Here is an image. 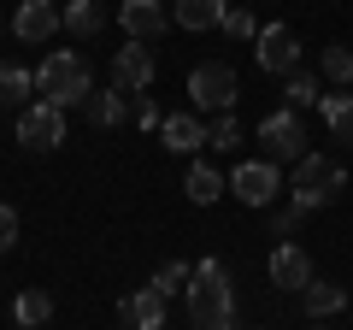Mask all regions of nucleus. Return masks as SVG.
I'll use <instances>...</instances> for the list:
<instances>
[{"instance_id":"nucleus-1","label":"nucleus","mask_w":353,"mask_h":330,"mask_svg":"<svg viewBox=\"0 0 353 330\" xmlns=\"http://www.w3.org/2000/svg\"><path fill=\"white\" fill-rule=\"evenodd\" d=\"M189 313L194 330H236V295H230V271L218 254H206L189 278Z\"/></svg>"},{"instance_id":"nucleus-14","label":"nucleus","mask_w":353,"mask_h":330,"mask_svg":"<svg viewBox=\"0 0 353 330\" xmlns=\"http://www.w3.org/2000/svg\"><path fill=\"white\" fill-rule=\"evenodd\" d=\"M165 301H171V295H159L153 283H148V289H136L124 301V324L130 330H165Z\"/></svg>"},{"instance_id":"nucleus-10","label":"nucleus","mask_w":353,"mask_h":330,"mask_svg":"<svg viewBox=\"0 0 353 330\" xmlns=\"http://www.w3.org/2000/svg\"><path fill=\"white\" fill-rule=\"evenodd\" d=\"M271 283L301 295L306 283H312V260H306V248H294V242H277V248H271Z\"/></svg>"},{"instance_id":"nucleus-7","label":"nucleus","mask_w":353,"mask_h":330,"mask_svg":"<svg viewBox=\"0 0 353 330\" xmlns=\"http://www.w3.org/2000/svg\"><path fill=\"white\" fill-rule=\"evenodd\" d=\"M277 189H283L277 159H248V165H236V177H230V195H236L241 206H271Z\"/></svg>"},{"instance_id":"nucleus-19","label":"nucleus","mask_w":353,"mask_h":330,"mask_svg":"<svg viewBox=\"0 0 353 330\" xmlns=\"http://www.w3.org/2000/svg\"><path fill=\"white\" fill-rule=\"evenodd\" d=\"M12 318H18V330H41V324L53 318V295H48V289H24V295L12 301Z\"/></svg>"},{"instance_id":"nucleus-27","label":"nucleus","mask_w":353,"mask_h":330,"mask_svg":"<svg viewBox=\"0 0 353 330\" xmlns=\"http://www.w3.org/2000/svg\"><path fill=\"white\" fill-rule=\"evenodd\" d=\"M324 77H330V83H353V53L341 48V41L324 48Z\"/></svg>"},{"instance_id":"nucleus-21","label":"nucleus","mask_w":353,"mask_h":330,"mask_svg":"<svg viewBox=\"0 0 353 330\" xmlns=\"http://www.w3.org/2000/svg\"><path fill=\"white\" fill-rule=\"evenodd\" d=\"M36 95V77L24 65H0V106H24Z\"/></svg>"},{"instance_id":"nucleus-31","label":"nucleus","mask_w":353,"mask_h":330,"mask_svg":"<svg viewBox=\"0 0 353 330\" xmlns=\"http://www.w3.org/2000/svg\"><path fill=\"white\" fill-rule=\"evenodd\" d=\"M0 30H6V24H0Z\"/></svg>"},{"instance_id":"nucleus-18","label":"nucleus","mask_w":353,"mask_h":330,"mask_svg":"<svg viewBox=\"0 0 353 330\" xmlns=\"http://www.w3.org/2000/svg\"><path fill=\"white\" fill-rule=\"evenodd\" d=\"M101 24H106V6H101V0H65V30H71L77 41L101 36Z\"/></svg>"},{"instance_id":"nucleus-20","label":"nucleus","mask_w":353,"mask_h":330,"mask_svg":"<svg viewBox=\"0 0 353 330\" xmlns=\"http://www.w3.org/2000/svg\"><path fill=\"white\" fill-rule=\"evenodd\" d=\"M183 189H189V201H194V206H212V201H218V195H224V189H230V183H224V177H218L212 165H189V183H183Z\"/></svg>"},{"instance_id":"nucleus-12","label":"nucleus","mask_w":353,"mask_h":330,"mask_svg":"<svg viewBox=\"0 0 353 330\" xmlns=\"http://www.w3.org/2000/svg\"><path fill=\"white\" fill-rule=\"evenodd\" d=\"M118 24H124L130 41H159L165 6H159V0H124V6H118Z\"/></svg>"},{"instance_id":"nucleus-5","label":"nucleus","mask_w":353,"mask_h":330,"mask_svg":"<svg viewBox=\"0 0 353 330\" xmlns=\"http://www.w3.org/2000/svg\"><path fill=\"white\" fill-rule=\"evenodd\" d=\"M259 142H265V159H306V124H301V113H294V106H283V113H271L259 124Z\"/></svg>"},{"instance_id":"nucleus-6","label":"nucleus","mask_w":353,"mask_h":330,"mask_svg":"<svg viewBox=\"0 0 353 330\" xmlns=\"http://www.w3.org/2000/svg\"><path fill=\"white\" fill-rule=\"evenodd\" d=\"M18 142L24 148H59L65 142V106H53V101H30L24 113H18Z\"/></svg>"},{"instance_id":"nucleus-25","label":"nucleus","mask_w":353,"mask_h":330,"mask_svg":"<svg viewBox=\"0 0 353 330\" xmlns=\"http://www.w3.org/2000/svg\"><path fill=\"white\" fill-rule=\"evenodd\" d=\"M218 30H224V36H236V41H259V30H265V24H259L253 12H241V6H230Z\"/></svg>"},{"instance_id":"nucleus-8","label":"nucleus","mask_w":353,"mask_h":330,"mask_svg":"<svg viewBox=\"0 0 353 330\" xmlns=\"http://www.w3.org/2000/svg\"><path fill=\"white\" fill-rule=\"evenodd\" d=\"M259 71H271V77L301 71V36H294V24H265L259 30Z\"/></svg>"},{"instance_id":"nucleus-16","label":"nucleus","mask_w":353,"mask_h":330,"mask_svg":"<svg viewBox=\"0 0 353 330\" xmlns=\"http://www.w3.org/2000/svg\"><path fill=\"white\" fill-rule=\"evenodd\" d=\"M224 12H230V0H176V6H171V18L183 30H218Z\"/></svg>"},{"instance_id":"nucleus-9","label":"nucleus","mask_w":353,"mask_h":330,"mask_svg":"<svg viewBox=\"0 0 353 330\" xmlns=\"http://www.w3.org/2000/svg\"><path fill=\"white\" fill-rule=\"evenodd\" d=\"M153 77H159V65H153V41H130V48L112 53V83H118L124 95L153 89Z\"/></svg>"},{"instance_id":"nucleus-28","label":"nucleus","mask_w":353,"mask_h":330,"mask_svg":"<svg viewBox=\"0 0 353 330\" xmlns=\"http://www.w3.org/2000/svg\"><path fill=\"white\" fill-rule=\"evenodd\" d=\"M301 218H306V206H301V201L277 206V213H271V236H294V224H301Z\"/></svg>"},{"instance_id":"nucleus-22","label":"nucleus","mask_w":353,"mask_h":330,"mask_svg":"<svg viewBox=\"0 0 353 330\" xmlns=\"http://www.w3.org/2000/svg\"><path fill=\"white\" fill-rule=\"evenodd\" d=\"M318 113H324V124L336 130V136H353V89H336L318 101Z\"/></svg>"},{"instance_id":"nucleus-29","label":"nucleus","mask_w":353,"mask_h":330,"mask_svg":"<svg viewBox=\"0 0 353 330\" xmlns=\"http://www.w3.org/2000/svg\"><path fill=\"white\" fill-rule=\"evenodd\" d=\"M130 118H136L141 130H153V124H165V113H159V106H153V95H136V101H130Z\"/></svg>"},{"instance_id":"nucleus-3","label":"nucleus","mask_w":353,"mask_h":330,"mask_svg":"<svg viewBox=\"0 0 353 330\" xmlns=\"http://www.w3.org/2000/svg\"><path fill=\"white\" fill-rule=\"evenodd\" d=\"M294 201L306 206V213H318V206H330L341 189H347V165L330 159V153H306V159H294Z\"/></svg>"},{"instance_id":"nucleus-17","label":"nucleus","mask_w":353,"mask_h":330,"mask_svg":"<svg viewBox=\"0 0 353 330\" xmlns=\"http://www.w3.org/2000/svg\"><path fill=\"white\" fill-rule=\"evenodd\" d=\"M301 307H306V318H336L341 307H347V289H341V283H306L301 289Z\"/></svg>"},{"instance_id":"nucleus-11","label":"nucleus","mask_w":353,"mask_h":330,"mask_svg":"<svg viewBox=\"0 0 353 330\" xmlns=\"http://www.w3.org/2000/svg\"><path fill=\"white\" fill-rule=\"evenodd\" d=\"M59 24H65L59 0H24V6L12 12V30H18L24 41H48V36H53Z\"/></svg>"},{"instance_id":"nucleus-26","label":"nucleus","mask_w":353,"mask_h":330,"mask_svg":"<svg viewBox=\"0 0 353 330\" xmlns=\"http://www.w3.org/2000/svg\"><path fill=\"white\" fill-rule=\"evenodd\" d=\"M189 278H194V266H183V260H165L159 278H153V289H159V295H176V289H189Z\"/></svg>"},{"instance_id":"nucleus-4","label":"nucleus","mask_w":353,"mask_h":330,"mask_svg":"<svg viewBox=\"0 0 353 330\" xmlns=\"http://www.w3.org/2000/svg\"><path fill=\"white\" fill-rule=\"evenodd\" d=\"M189 101H194V113H230L236 106V71L230 65H194L189 71Z\"/></svg>"},{"instance_id":"nucleus-13","label":"nucleus","mask_w":353,"mask_h":330,"mask_svg":"<svg viewBox=\"0 0 353 330\" xmlns=\"http://www.w3.org/2000/svg\"><path fill=\"white\" fill-rule=\"evenodd\" d=\"M159 142L171 153H201L206 148V124H201V113H171L159 124Z\"/></svg>"},{"instance_id":"nucleus-23","label":"nucleus","mask_w":353,"mask_h":330,"mask_svg":"<svg viewBox=\"0 0 353 330\" xmlns=\"http://www.w3.org/2000/svg\"><path fill=\"white\" fill-rule=\"evenodd\" d=\"M206 148H218V153L241 148V118H236V113H218L212 124H206Z\"/></svg>"},{"instance_id":"nucleus-24","label":"nucleus","mask_w":353,"mask_h":330,"mask_svg":"<svg viewBox=\"0 0 353 330\" xmlns=\"http://www.w3.org/2000/svg\"><path fill=\"white\" fill-rule=\"evenodd\" d=\"M324 101V83H318L312 71H289V106L301 113V106H318Z\"/></svg>"},{"instance_id":"nucleus-30","label":"nucleus","mask_w":353,"mask_h":330,"mask_svg":"<svg viewBox=\"0 0 353 330\" xmlns=\"http://www.w3.org/2000/svg\"><path fill=\"white\" fill-rule=\"evenodd\" d=\"M12 242H18V213H12L6 201H0V254H6Z\"/></svg>"},{"instance_id":"nucleus-2","label":"nucleus","mask_w":353,"mask_h":330,"mask_svg":"<svg viewBox=\"0 0 353 330\" xmlns=\"http://www.w3.org/2000/svg\"><path fill=\"white\" fill-rule=\"evenodd\" d=\"M36 95L53 106H83L88 95H94V71H88L83 53H48V59L36 65Z\"/></svg>"},{"instance_id":"nucleus-15","label":"nucleus","mask_w":353,"mask_h":330,"mask_svg":"<svg viewBox=\"0 0 353 330\" xmlns=\"http://www.w3.org/2000/svg\"><path fill=\"white\" fill-rule=\"evenodd\" d=\"M83 113H88V124H94V130H118L130 118V101H124V89L112 83V89H94V95H88Z\"/></svg>"}]
</instances>
